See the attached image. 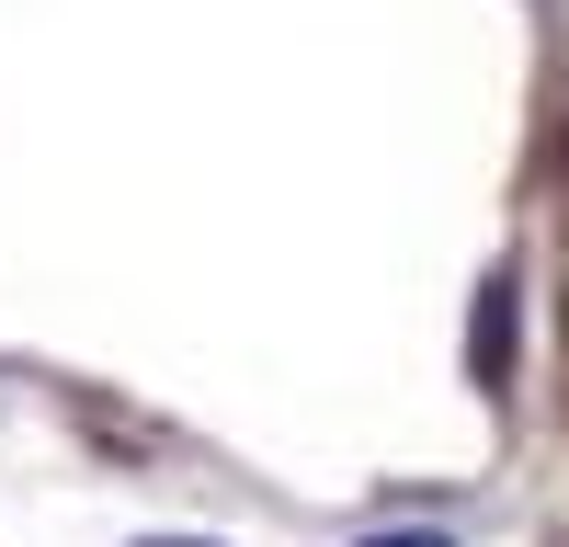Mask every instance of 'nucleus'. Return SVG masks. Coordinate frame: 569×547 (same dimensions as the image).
I'll use <instances>...</instances> for the list:
<instances>
[{"mask_svg": "<svg viewBox=\"0 0 569 547\" xmlns=\"http://www.w3.org/2000/svg\"><path fill=\"white\" fill-rule=\"evenodd\" d=\"M365 547H456V536H433V525H388V536H365Z\"/></svg>", "mask_w": 569, "mask_h": 547, "instance_id": "f257e3e1", "label": "nucleus"}]
</instances>
